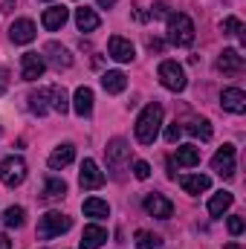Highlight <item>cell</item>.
I'll return each mask as SVG.
<instances>
[{"label":"cell","instance_id":"1","mask_svg":"<svg viewBox=\"0 0 246 249\" xmlns=\"http://www.w3.org/2000/svg\"><path fill=\"white\" fill-rule=\"evenodd\" d=\"M159 124H162V105H148L139 119H136V139L142 145H154V139L159 136Z\"/></svg>","mask_w":246,"mask_h":249},{"label":"cell","instance_id":"2","mask_svg":"<svg viewBox=\"0 0 246 249\" xmlns=\"http://www.w3.org/2000/svg\"><path fill=\"white\" fill-rule=\"evenodd\" d=\"M168 38L177 47H191L194 44V23H191L188 15H183V12L168 15Z\"/></svg>","mask_w":246,"mask_h":249},{"label":"cell","instance_id":"3","mask_svg":"<svg viewBox=\"0 0 246 249\" xmlns=\"http://www.w3.org/2000/svg\"><path fill=\"white\" fill-rule=\"evenodd\" d=\"M70 226H72V217H67L61 212H47V214L38 220V238H44V241L58 238V235H64Z\"/></svg>","mask_w":246,"mask_h":249},{"label":"cell","instance_id":"4","mask_svg":"<svg viewBox=\"0 0 246 249\" xmlns=\"http://www.w3.org/2000/svg\"><path fill=\"white\" fill-rule=\"evenodd\" d=\"M157 75H159L162 87H168L171 93H183L185 84H188V81H185V70L177 61H162L159 70H157Z\"/></svg>","mask_w":246,"mask_h":249},{"label":"cell","instance_id":"5","mask_svg":"<svg viewBox=\"0 0 246 249\" xmlns=\"http://www.w3.org/2000/svg\"><path fill=\"white\" fill-rule=\"evenodd\" d=\"M0 180H3V186H9V188L20 186L26 180V162L20 157H6L0 162Z\"/></svg>","mask_w":246,"mask_h":249},{"label":"cell","instance_id":"6","mask_svg":"<svg viewBox=\"0 0 246 249\" xmlns=\"http://www.w3.org/2000/svg\"><path fill=\"white\" fill-rule=\"evenodd\" d=\"M211 168L220 174V177H232L235 174V145H223L217 154H214V160H211Z\"/></svg>","mask_w":246,"mask_h":249},{"label":"cell","instance_id":"7","mask_svg":"<svg viewBox=\"0 0 246 249\" xmlns=\"http://www.w3.org/2000/svg\"><path fill=\"white\" fill-rule=\"evenodd\" d=\"M145 212H148L151 217L168 220V217L174 214V203H171L168 197H162V194H148V197H145Z\"/></svg>","mask_w":246,"mask_h":249},{"label":"cell","instance_id":"8","mask_svg":"<svg viewBox=\"0 0 246 249\" xmlns=\"http://www.w3.org/2000/svg\"><path fill=\"white\" fill-rule=\"evenodd\" d=\"M20 67H23V81H38L47 70V61L38 53H23L20 55Z\"/></svg>","mask_w":246,"mask_h":249},{"label":"cell","instance_id":"9","mask_svg":"<svg viewBox=\"0 0 246 249\" xmlns=\"http://www.w3.org/2000/svg\"><path fill=\"white\" fill-rule=\"evenodd\" d=\"M107 53H110V58H116V61H133L136 58V50H133V44L127 41V38H122V35H113L110 41H107Z\"/></svg>","mask_w":246,"mask_h":249},{"label":"cell","instance_id":"10","mask_svg":"<svg viewBox=\"0 0 246 249\" xmlns=\"http://www.w3.org/2000/svg\"><path fill=\"white\" fill-rule=\"evenodd\" d=\"M220 105H223V110L241 116V113H246V93L238 90V87H226V90L220 93Z\"/></svg>","mask_w":246,"mask_h":249},{"label":"cell","instance_id":"11","mask_svg":"<svg viewBox=\"0 0 246 249\" xmlns=\"http://www.w3.org/2000/svg\"><path fill=\"white\" fill-rule=\"evenodd\" d=\"M78 183H81V188H102L105 186V174L99 171V165H96L93 160H84V162H81Z\"/></svg>","mask_w":246,"mask_h":249},{"label":"cell","instance_id":"12","mask_svg":"<svg viewBox=\"0 0 246 249\" xmlns=\"http://www.w3.org/2000/svg\"><path fill=\"white\" fill-rule=\"evenodd\" d=\"M35 23L29 20V18H20V20H15L12 26H9V38L15 41V44H29V41H35Z\"/></svg>","mask_w":246,"mask_h":249},{"label":"cell","instance_id":"13","mask_svg":"<svg viewBox=\"0 0 246 249\" xmlns=\"http://www.w3.org/2000/svg\"><path fill=\"white\" fill-rule=\"evenodd\" d=\"M244 55L238 53V50H223L220 53V58H217V70L220 72H232V75H238V72H244Z\"/></svg>","mask_w":246,"mask_h":249},{"label":"cell","instance_id":"14","mask_svg":"<svg viewBox=\"0 0 246 249\" xmlns=\"http://www.w3.org/2000/svg\"><path fill=\"white\" fill-rule=\"evenodd\" d=\"M67 18H70V9H67V6H50V9L44 12L41 23H44V29L55 32V29H61L64 23H67Z\"/></svg>","mask_w":246,"mask_h":249},{"label":"cell","instance_id":"15","mask_svg":"<svg viewBox=\"0 0 246 249\" xmlns=\"http://www.w3.org/2000/svg\"><path fill=\"white\" fill-rule=\"evenodd\" d=\"M105 241H107V229H102V226H84L78 249H99Z\"/></svg>","mask_w":246,"mask_h":249},{"label":"cell","instance_id":"16","mask_svg":"<svg viewBox=\"0 0 246 249\" xmlns=\"http://www.w3.org/2000/svg\"><path fill=\"white\" fill-rule=\"evenodd\" d=\"M72 110H75L81 119L93 113V90H90V87H78V90H75V96H72Z\"/></svg>","mask_w":246,"mask_h":249},{"label":"cell","instance_id":"17","mask_svg":"<svg viewBox=\"0 0 246 249\" xmlns=\"http://www.w3.org/2000/svg\"><path fill=\"white\" fill-rule=\"evenodd\" d=\"M44 53H47V58H50V64H53L55 70H67V67L72 64L70 50H64L61 44H55V41H53V44H47V50H44Z\"/></svg>","mask_w":246,"mask_h":249},{"label":"cell","instance_id":"18","mask_svg":"<svg viewBox=\"0 0 246 249\" xmlns=\"http://www.w3.org/2000/svg\"><path fill=\"white\" fill-rule=\"evenodd\" d=\"M72 160H75V148H72L70 142H64L61 148H55V151L50 154V168L58 171V168H64V165H70Z\"/></svg>","mask_w":246,"mask_h":249},{"label":"cell","instance_id":"19","mask_svg":"<svg viewBox=\"0 0 246 249\" xmlns=\"http://www.w3.org/2000/svg\"><path fill=\"white\" fill-rule=\"evenodd\" d=\"M99 15L93 12V9H87V6H81V9H75V26L81 29V32H93V29H99Z\"/></svg>","mask_w":246,"mask_h":249},{"label":"cell","instance_id":"20","mask_svg":"<svg viewBox=\"0 0 246 249\" xmlns=\"http://www.w3.org/2000/svg\"><path fill=\"white\" fill-rule=\"evenodd\" d=\"M102 87L107 90V93H122L124 87H127V75L124 72H119V70H107L105 75H102Z\"/></svg>","mask_w":246,"mask_h":249},{"label":"cell","instance_id":"21","mask_svg":"<svg viewBox=\"0 0 246 249\" xmlns=\"http://www.w3.org/2000/svg\"><path fill=\"white\" fill-rule=\"evenodd\" d=\"M105 154H107V162L119 165V162H124V160L130 157V145H127L124 139H113V142H107Z\"/></svg>","mask_w":246,"mask_h":249},{"label":"cell","instance_id":"22","mask_svg":"<svg viewBox=\"0 0 246 249\" xmlns=\"http://www.w3.org/2000/svg\"><path fill=\"white\" fill-rule=\"evenodd\" d=\"M47 102L55 113H67L70 110V96L64 87H47Z\"/></svg>","mask_w":246,"mask_h":249},{"label":"cell","instance_id":"23","mask_svg":"<svg viewBox=\"0 0 246 249\" xmlns=\"http://www.w3.org/2000/svg\"><path fill=\"white\" fill-rule=\"evenodd\" d=\"M171 162H177V165H183V168H194V165L200 162V148H194V145L177 148V154H174Z\"/></svg>","mask_w":246,"mask_h":249},{"label":"cell","instance_id":"24","mask_svg":"<svg viewBox=\"0 0 246 249\" xmlns=\"http://www.w3.org/2000/svg\"><path fill=\"white\" fill-rule=\"evenodd\" d=\"M232 194L229 191H217V194H211V200H209V214L211 217H223V212L232 206Z\"/></svg>","mask_w":246,"mask_h":249},{"label":"cell","instance_id":"25","mask_svg":"<svg viewBox=\"0 0 246 249\" xmlns=\"http://www.w3.org/2000/svg\"><path fill=\"white\" fill-rule=\"evenodd\" d=\"M180 186H183L185 194H200V191H209L211 180H209L206 174H191V177H183V180H180Z\"/></svg>","mask_w":246,"mask_h":249},{"label":"cell","instance_id":"26","mask_svg":"<svg viewBox=\"0 0 246 249\" xmlns=\"http://www.w3.org/2000/svg\"><path fill=\"white\" fill-rule=\"evenodd\" d=\"M26 223V212H23V206H9L6 212H3V226H9V229H20Z\"/></svg>","mask_w":246,"mask_h":249},{"label":"cell","instance_id":"27","mask_svg":"<svg viewBox=\"0 0 246 249\" xmlns=\"http://www.w3.org/2000/svg\"><path fill=\"white\" fill-rule=\"evenodd\" d=\"M29 110H32L35 116H44V113L50 110V102H47V87H41V90L29 93Z\"/></svg>","mask_w":246,"mask_h":249},{"label":"cell","instance_id":"28","mask_svg":"<svg viewBox=\"0 0 246 249\" xmlns=\"http://www.w3.org/2000/svg\"><path fill=\"white\" fill-rule=\"evenodd\" d=\"M84 214L87 217H107L110 206L105 200H99V197H90V200H84Z\"/></svg>","mask_w":246,"mask_h":249},{"label":"cell","instance_id":"29","mask_svg":"<svg viewBox=\"0 0 246 249\" xmlns=\"http://www.w3.org/2000/svg\"><path fill=\"white\" fill-rule=\"evenodd\" d=\"M67 194V183L64 180H58V177H50L47 180V188H44V200H58V197H64Z\"/></svg>","mask_w":246,"mask_h":249},{"label":"cell","instance_id":"30","mask_svg":"<svg viewBox=\"0 0 246 249\" xmlns=\"http://www.w3.org/2000/svg\"><path fill=\"white\" fill-rule=\"evenodd\" d=\"M185 130H188L191 136H200L203 142H209V139H211V124H209V119H191Z\"/></svg>","mask_w":246,"mask_h":249},{"label":"cell","instance_id":"31","mask_svg":"<svg viewBox=\"0 0 246 249\" xmlns=\"http://www.w3.org/2000/svg\"><path fill=\"white\" fill-rule=\"evenodd\" d=\"M136 249H159V235H154L148 229H139L136 232Z\"/></svg>","mask_w":246,"mask_h":249},{"label":"cell","instance_id":"32","mask_svg":"<svg viewBox=\"0 0 246 249\" xmlns=\"http://www.w3.org/2000/svg\"><path fill=\"white\" fill-rule=\"evenodd\" d=\"M220 29H223V35H241V38H244V23H241L238 18H223Z\"/></svg>","mask_w":246,"mask_h":249},{"label":"cell","instance_id":"33","mask_svg":"<svg viewBox=\"0 0 246 249\" xmlns=\"http://www.w3.org/2000/svg\"><path fill=\"white\" fill-rule=\"evenodd\" d=\"M133 174H136V180H148L151 177V165L145 160H136L133 162Z\"/></svg>","mask_w":246,"mask_h":249},{"label":"cell","instance_id":"34","mask_svg":"<svg viewBox=\"0 0 246 249\" xmlns=\"http://www.w3.org/2000/svg\"><path fill=\"white\" fill-rule=\"evenodd\" d=\"M180 133H183V127H180L177 122H171L168 127H165V142H171V145H174V142L180 139Z\"/></svg>","mask_w":246,"mask_h":249},{"label":"cell","instance_id":"35","mask_svg":"<svg viewBox=\"0 0 246 249\" xmlns=\"http://www.w3.org/2000/svg\"><path fill=\"white\" fill-rule=\"evenodd\" d=\"M229 232H232V235H241V232H244V217L232 214V217H229Z\"/></svg>","mask_w":246,"mask_h":249},{"label":"cell","instance_id":"36","mask_svg":"<svg viewBox=\"0 0 246 249\" xmlns=\"http://www.w3.org/2000/svg\"><path fill=\"white\" fill-rule=\"evenodd\" d=\"M151 15H154V18H162V15H168V6H165V3H154Z\"/></svg>","mask_w":246,"mask_h":249},{"label":"cell","instance_id":"37","mask_svg":"<svg viewBox=\"0 0 246 249\" xmlns=\"http://www.w3.org/2000/svg\"><path fill=\"white\" fill-rule=\"evenodd\" d=\"M148 50H151V53H162V41L151 38V41H148Z\"/></svg>","mask_w":246,"mask_h":249},{"label":"cell","instance_id":"38","mask_svg":"<svg viewBox=\"0 0 246 249\" xmlns=\"http://www.w3.org/2000/svg\"><path fill=\"white\" fill-rule=\"evenodd\" d=\"M9 90V78H6V70H0V96Z\"/></svg>","mask_w":246,"mask_h":249},{"label":"cell","instance_id":"39","mask_svg":"<svg viewBox=\"0 0 246 249\" xmlns=\"http://www.w3.org/2000/svg\"><path fill=\"white\" fill-rule=\"evenodd\" d=\"M0 249H12V241L6 235H0Z\"/></svg>","mask_w":246,"mask_h":249},{"label":"cell","instance_id":"40","mask_svg":"<svg viewBox=\"0 0 246 249\" xmlns=\"http://www.w3.org/2000/svg\"><path fill=\"white\" fill-rule=\"evenodd\" d=\"M99 6H102V9H113V6H116V0H99Z\"/></svg>","mask_w":246,"mask_h":249},{"label":"cell","instance_id":"41","mask_svg":"<svg viewBox=\"0 0 246 249\" xmlns=\"http://www.w3.org/2000/svg\"><path fill=\"white\" fill-rule=\"evenodd\" d=\"M223 249H241V244H226Z\"/></svg>","mask_w":246,"mask_h":249}]
</instances>
